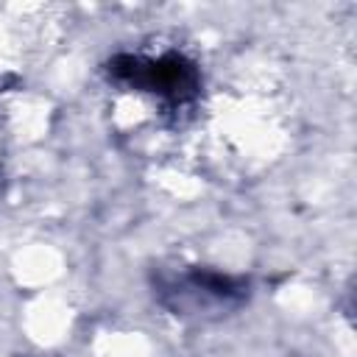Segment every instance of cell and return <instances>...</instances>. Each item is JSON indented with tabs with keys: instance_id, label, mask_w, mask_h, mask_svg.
<instances>
[{
	"instance_id": "obj_1",
	"label": "cell",
	"mask_w": 357,
	"mask_h": 357,
	"mask_svg": "<svg viewBox=\"0 0 357 357\" xmlns=\"http://www.w3.org/2000/svg\"><path fill=\"white\" fill-rule=\"evenodd\" d=\"M109 73L131 86L156 92L170 100H187L198 89V70L181 53H165L159 59H139L120 53L109 61Z\"/></svg>"
}]
</instances>
